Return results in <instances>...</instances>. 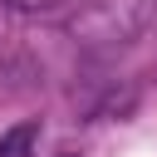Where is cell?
I'll list each match as a JSON object with an SVG mask.
<instances>
[{"label": "cell", "mask_w": 157, "mask_h": 157, "mask_svg": "<svg viewBox=\"0 0 157 157\" xmlns=\"http://www.w3.org/2000/svg\"><path fill=\"white\" fill-rule=\"evenodd\" d=\"M74 34L98 49H123V44L152 39L157 34V0H108L93 15H83L74 25Z\"/></svg>", "instance_id": "6da1fadb"}, {"label": "cell", "mask_w": 157, "mask_h": 157, "mask_svg": "<svg viewBox=\"0 0 157 157\" xmlns=\"http://www.w3.org/2000/svg\"><path fill=\"white\" fill-rule=\"evenodd\" d=\"M34 142H39V128L20 123V128L0 132V157H34Z\"/></svg>", "instance_id": "7a4b0ae2"}, {"label": "cell", "mask_w": 157, "mask_h": 157, "mask_svg": "<svg viewBox=\"0 0 157 157\" xmlns=\"http://www.w3.org/2000/svg\"><path fill=\"white\" fill-rule=\"evenodd\" d=\"M15 10H54V5H64V0H10Z\"/></svg>", "instance_id": "3957f363"}]
</instances>
